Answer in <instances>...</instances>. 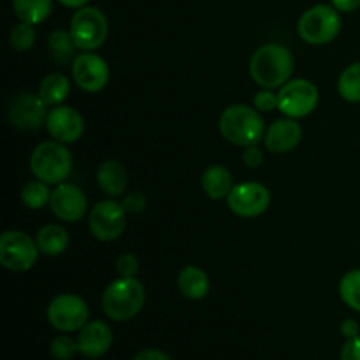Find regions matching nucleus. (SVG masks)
I'll return each instance as SVG.
<instances>
[{
  "instance_id": "obj_6",
  "label": "nucleus",
  "mask_w": 360,
  "mask_h": 360,
  "mask_svg": "<svg viewBox=\"0 0 360 360\" xmlns=\"http://www.w3.org/2000/svg\"><path fill=\"white\" fill-rule=\"evenodd\" d=\"M70 34L81 51H94L105 42L109 34L108 18L98 7L84 6L70 20Z\"/></svg>"
},
{
  "instance_id": "obj_22",
  "label": "nucleus",
  "mask_w": 360,
  "mask_h": 360,
  "mask_svg": "<svg viewBox=\"0 0 360 360\" xmlns=\"http://www.w3.org/2000/svg\"><path fill=\"white\" fill-rule=\"evenodd\" d=\"M39 97L48 105H60L70 94V81L65 74L53 72L48 74L39 84Z\"/></svg>"
},
{
  "instance_id": "obj_31",
  "label": "nucleus",
  "mask_w": 360,
  "mask_h": 360,
  "mask_svg": "<svg viewBox=\"0 0 360 360\" xmlns=\"http://www.w3.org/2000/svg\"><path fill=\"white\" fill-rule=\"evenodd\" d=\"M253 105L255 109H259L260 112H269L273 109H278V94H273L271 90L264 88L253 98Z\"/></svg>"
},
{
  "instance_id": "obj_13",
  "label": "nucleus",
  "mask_w": 360,
  "mask_h": 360,
  "mask_svg": "<svg viewBox=\"0 0 360 360\" xmlns=\"http://www.w3.org/2000/svg\"><path fill=\"white\" fill-rule=\"evenodd\" d=\"M70 70H72V79L76 81L77 86L88 94H97L104 90L109 81L108 63L95 53H79L74 58Z\"/></svg>"
},
{
  "instance_id": "obj_27",
  "label": "nucleus",
  "mask_w": 360,
  "mask_h": 360,
  "mask_svg": "<svg viewBox=\"0 0 360 360\" xmlns=\"http://www.w3.org/2000/svg\"><path fill=\"white\" fill-rule=\"evenodd\" d=\"M340 297L348 308L360 313V269L348 271L340 281Z\"/></svg>"
},
{
  "instance_id": "obj_19",
  "label": "nucleus",
  "mask_w": 360,
  "mask_h": 360,
  "mask_svg": "<svg viewBox=\"0 0 360 360\" xmlns=\"http://www.w3.org/2000/svg\"><path fill=\"white\" fill-rule=\"evenodd\" d=\"M178 288L185 297L192 299V301H200L210 294V276L200 267L186 266L178 276Z\"/></svg>"
},
{
  "instance_id": "obj_29",
  "label": "nucleus",
  "mask_w": 360,
  "mask_h": 360,
  "mask_svg": "<svg viewBox=\"0 0 360 360\" xmlns=\"http://www.w3.org/2000/svg\"><path fill=\"white\" fill-rule=\"evenodd\" d=\"M51 357L56 360H70L76 357V354H79V345L77 341H74L69 336H58L51 341Z\"/></svg>"
},
{
  "instance_id": "obj_5",
  "label": "nucleus",
  "mask_w": 360,
  "mask_h": 360,
  "mask_svg": "<svg viewBox=\"0 0 360 360\" xmlns=\"http://www.w3.org/2000/svg\"><path fill=\"white\" fill-rule=\"evenodd\" d=\"M297 32L301 39L308 44L323 46L333 42L341 32L340 11L334 6L316 4L302 13L299 18Z\"/></svg>"
},
{
  "instance_id": "obj_34",
  "label": "nucleus",
  "mask_w": 360,
  "mask_h": 360,
  "mask_svg": "<svg viewBox=\"0 0 360 360\" xmlns=\"http://www.w3.org/2000/svg\"><path fill=\"white\" fill-rule=\"evenodd\" d=\"M341 360H360V336L352 338L343 345Z\"/></svg>"
},
{
  "instance_id": "obj_33",
  "label": "nucleus",
  "mask_w": 360,
  "mask_h": 360,
  "mask_svg": "<svg viewBox=\"0 0 360 360\" xmlns=\"http://www.w3.org/2000/svg\"><path fill=\"white\" fill-rule=\"evenodd\" d=\"M241 158H243V162H245L246 167L257 169L262 165L264 153H262V150H260V148L255 144V146H246L245 151H243Z\"/></svg>"
},
{
  "instance_id": "obj_38",
  "label": "nucleus",
  "mask_w": 360,
  "mask_h": 360,
  "mask_svg": "<svg viewBox=\"0 0 360 360\" xmlns=\"http://www.w3.org/2000/svg\"><path fill=\"white\" fill-rule=\"evenodd\" d=\"M58 2L62 4V6L70 7V9H81V7L86 6L90 0H58Z\"/></svg>"
},
{
  "instance_id": "obj_16",
  "label": "nucleus",
  "mask_w": 360,
  "mask_h": 360,
  "mask_svg": "<svg viewBox=\"0 0 360 360\" xmlns=\"http://www.w3.org/2000/svg\"><path fill=\"white\" fill-rule=\"evenodd\" d=\"M302 139V129L294 118L276 120L271 123L264 136V144L271 153H288Z\"/></svg>"
},
{
  "instance_id": "obj_8",
  "label": "nucleus",
  "mask_w": 360,
  "mask_h": 360,
  "mask_svg": "<svg viewBox=\"0 0 360 360\" xmlns=\"http://www.w3.org/2000/svg\"><path fill=\"white\" fill-rule=\"evenodd\" d=\"M319 88L304 77L290 79L278 91V109L288 118H304L319 105Z\"/></svg>"
},
{
  "instance_id": "obj_10",
  "label": "nucleus",
  "mask_w": 360,
  "mask_h": 360,
  "mask_svg": "<svg viewBox=\"0 0 360 360\" xmlns=\"http://www.w3.org/2000/svg\"><path fill=\"white\" fill-rule=\"evenodd\" d=\"M48 322L62 333H76L88 323V304L74 294H60L49 302Z\"/></svg>"
},
{
  "instance_id": "obj_17",
  "label": "nucleus",
  "mask_w": 360,
  "mask_h": 360,
  "mask_svg": "<svg viewBox=\"0 0 360 360\" xmlns=\"http://www.w3.org/2000/svg\"><path fill=\"white\" fill-rule=\"evenodd\" d=\"M79 345V354L86 359H98L109 352L112 345V330L111 327L101 320L88 322L83 329L79 330L77 338Z\"/></svg>"
},
{
  "instance_id": "obj_14",
  "label": "nucleus",
  "mask_w": 360,
  "mask_h": 360,
  "mask_svg": "<svg viewBox=\"0 0 360 360\" xmlns=\"http://www.w3.org/2000/svg\"><path fill=\"white\" fill-rule=\"evenodd\" d=\"M49 206H51L53 214L58 220L74 224V221H79L86 214L88 199L79 186L74 185V183L63 181L53 190Z\"/></svg>"
},
{
  "instance_id": "obj_32",
  "label": "nucleus",
  "mask_w": 360,
  "mask_h": 360,
  "mask_svg": "<svg viewBox=\"0 0 360 360\" xmlns=\"http://www.w3.org/2000/svg\"><path fill=\"white\" fill-rule=\"evenodd\" d=\"M122 206L125 207L127 214H139L146 207V197L141 192H130L123 195Z\"/></svg>"
},
{
  "instance_id": "obj_12",
  "label": "nucleus",
  "mask_w": 360,
  "mask_h": 360,
  "mask_svg": "<svg viewBox=\"0 0 360 360\" xmlns=\"http://www.w3.org/2000/svg\"><path fill=\"white\" fill-rule=\"evenodd\" d=\"M227 204L234 214L241 218H255L266 213L271 204V192L266 185L245 181L234 185L227 197Z\"/></svg>"
},
{
  "instance_id": "obj_3",
  "label": "nucleus",
  "mask_w": 360,
  "mask_h": 360,
  "mask_svg": "<svg viewBox=\"0 0 360 360\" xmlns=\"http://www.w3.org/2000/svg\"><path fill=\"white\" fill-rule=\"evenodd\" d=\"M146 301L144 285L136 278H118L102 294V309L115 322H127L137 316Z\"/></svg>"
},
{
  "instance_id": "obj_25",
  "label": "nucleus",
  "mask_w": 360,
  "mask_h": 360,
  "mask_svg": "<svg viewBox=\"0 0 360 360\" xmlns=\"http://www.w3.org/2000/svg\"><path fill=\"white\" fill-rule=\"evenodd\" d=\"M338 91L341 97L352 104L360 102V62L352 63L341 72L338 79Z\"/></svg>"
},
{
  "instance_id": "obj_37",
  "label": "nucleus",
  "mask_w": 360,
  "mask_h": 360,
  "mask_svg": "<svg viewBox=\"0 0 360 360\" xmlns=\"http://www.w3.org/2000/svg\"><path fill=\"white\" fill-rule=\"evenodd\" d=\"M132 360H172L165 352L162 350H144L137 354Z\"/></svg>"
},
{
  "instance_id": "obj_1",
  "label": "nucleus",
  "mask_w": 360,
  "mask_h": 360,
  "mask_svg": "<svg viewBox=\"0 0 360 360\" xmlns=\"http://www.w3.org/2000/svg\"><path fill=\"white\" fill-rule=\"evenodd\" d=\"M294 72V56L283 44H264L253 53L250 60V76L259 86L273 90L290 81Z\"/></svg>"
},
{
  "instance_id": "obj_36",
  "label": "nucleus",
  "mask_w": 360,
  "mask_h": 360,
  "mask_svg": "<svg viewBox=\"0 0 360 360\" xmlns=\"http://www.w3.org/2000/svg\"><path fill=\"white\" fill-rule=\"evenodd\" d=\"M340 13H354L360 7V0H330Z\"/></svg>"
},
{
  "instance_id": "obj_20",
  "label": "nucleus",
  "mask_w": 360,
  "mask_h": 360,
  "mask_svg": "<svg viewBox=\"0 0 360 360\" xmlns=\"http://www.w3.org/2000/svg\"><path fill=\"white\" fill-rule=\"evenodd\" d=\"M234 188L232 185V174L227 167L217 164L210 165L202 174V190L210 199L221 200L227 199L231 190Z\"/></svg>"
},
{
  "instance_id": "obj_2",
  "label": "nucleus",
  "mask_w": 360,
  "mask_h": 360,
  "mask_svg": "<svg viewBox=\"0 0 360 360\" xmlns=\"http://www.w3.org/2000/svg\"><path fill=\"white\" fill-rule=\"evenodd\" d=\"M218 127L229 143L243 148L255 146L266 136V122L260 116V111L246 104L229 105L221 112Z\"/></svg>"
},
{
  "instance_id": "obj_15",
  "label": "nucleus",
  "mask_w": 360,
  "mask_h": 360,
  "mask_svg": "<svg viewBox=\"0 0 360 360\" xmlns=\"http://www.w3.org/2000/svg\"><path fill=\"white\" fill-rule=\"evenodd\" d=\"M44 125L49 136L63 144L76 143L84 134L83 115L70 105H55L48 112Z\"/></svg>"
},
{
  "instance_id": "obj_30",
  "label": "nucleus",
  "mask_w": 360,
  "mask_h": 360,
  "mask_svg": "<svg viewBox=\"0 0 360 360\" xmlns=\"http://www.w3.org/2000/svg\"><path fill=\"white\" fill-rule=\"evenodd\" d=\"M116 271L122 278H136L137 273H139V260L132 253H123L116 260Z\"/></svg>"
},
{
  "instance_id": "obj_21",
  "label": "nucleus",
  "mask_w": 360,
  "mask_h": 360,
  "mask_svg": "<svg viewBox=\"0 0 360 360\" xmlns=\"http://www.w3.org/2000/svg\"><path fill=\"white\" fill-rule=\"evenodd\" d=\"M35 241H37L41 253H44V255L48 257H56L62 255V253L69 248L70 236L63 225L49 224L44 225V227L37 232Z\"/></svg>"
},
{
  "instance_id": "obj_26",
  "label": "nucleus",
  "mask_w": 360,
  "mask_h": 360,
  "mask_svg": "<svg viewBox=\"0 0 360 360\" xmlns=\"http://www.w3.org/2000/svg\"><path fill=\"white\" fill-rule=\"evenodd\" d=\"M51 193L53 192H49L48 183L41 181V179H34V181H28L21 188V200L30 210H41L46 204H49Z\"/></svg>"
},
{
  "instance_id": "obj_23",
  "label": "nucleus",
  "mask_w": 360,
  "mask_h": 360,
  "mask_svg": "<svg viewBox=\"0 0 360 360\" xmlns=\"http://www.w3.org/2000/svg\"><path fill=\"white\" fill-rule=\"evenodd\" d=\"M48 48L51 53L53 60L60 65H72L74 58H76L77 48L76 41H74L70 30H53L48 37Z\"/></svg>"
},
{
  "instance_id": "obj_18",
  "label": "nucleus",
  "mask_w": 360,
  "mask_h": 360,
  "mask_svg": "<svg viewBox=\"0 0 360 360\" xmlns=\"http://www.w3.org/2000/svg\"><path fill=\"white\" fill-rule=\"evenodd\" d=\"M97 185L105 195L122 197L129 186V172L120 162L105 160L97 169Z\"/></svg>"
},
{
  "instance_id": "obj_11",
  "label": "nucleus",
  "mask_w": 360,
  "mask_h": 360,
  "mask_svg": "<svg viewBox=\"0 0 360 360\" xmlns=\"http://www.w3.org/2000/svg\"><path fill=\"white\" fill-rule=\"evenodd\" d=\"M7 118L9 123L23 132H34L41 129L48 118V104L39 97V94L21 91L9 101L7 105Z\"/></svg>"
},
{
  "instance_id": "obj_28",
  "label": "nucleus",
  "mask_w": 360,
  "mask_h": 360,
  "mask_svg": "<svg viewBox=\"0 0 360 360\" xmlns=\"http://www.w3.org/2000/svg\"><path fill=\"white\" fill-rule=\"evenodd\" d=\"M35 39H37V34H35L34 25L20 21V23L11 28L9 44L16 51H28L35 44Z\"/></svg>"
},
{
  "instance_id": "obj_24",
  "label": "nucleus",
  "mask_w": 360,
  "mask_h": 360,
  "mask_svg": "<svg viewBox=\"0 0 360 360\" xmlns=\"http://www.w3.org/2000/svg\"><path fill=\"white\" fill-rule=\"evenodd\" d=\"M18 20L30 25H41L51 16L53 0H13Z\"/></svg>"
},
{
  "instance_id": "obj_35",
  "label": "nucleus",
  "mask_w": 360,
  "mask_h": 360,
  "mask_svg": "<svg viewBox=\"0 0 360 360\" xmlns=\"http://www.w3.org/2000/svg\"><path fill=\"white\" fill-rule=\"evenodd\" d=\"M340 330H341V334L347 338V340H352V338L360 336V326H359L357 320H354V319H345L343 322H341Z\"/></svg>"
},
{
  "instance_id": "obj_9",
  "label": "nucleus",
  "mask_w": 360,
  "mask_h": 360,
  "mask_svg": "<svg viewBox=\"0 0 360 360\" xmlns=\"http://www.w3.org/2000/svg\"><path fill=\"white\" fill-rule=\"evenodd\" d=\"M88 227L91 236L98 241H116L127 227L125 207L116 200H101L90 210Z\"/></svg>"
},
{
  "instance_id": "obj_4",
  "label": "nucleus",
  "mask_w": 360,
  "mask_h": 360,
  "mask_svg": "<svg viewBox=\"0 0 360 360\" xmlns=\"http://www.w3.org/2000/svg\"><path fill=\"white\" fill-rule=\"evenodd\" d=\"M30 171L48 185H60L72 171V155L58 141H44L30 155Z\"/></svg>"
},
{
  "instance_id": "obj_7",
  "label": "nucleus",
  "mask_w": 360,
  "mask_h": 360,
  "mask_svg": "<svg viewBox=\"0 0 360 360\" xmlns=\"http://www.w3.org/2000/svg\"><path fill=\"white\" fill-rule=\"evenodd\" d=\"M37 241L21 231H6L0 236V264L14 273L32 269L39 259Z\"/></svg>"
}]
</instances>
